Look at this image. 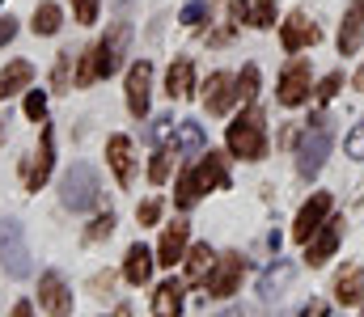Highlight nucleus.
Listing matches in <instances>:
<instances>
[{
  "instance_id": "obj_45",
  "label": "nucleus",
  "mask_w": 364,
  "mask_h": 317,
  "mask_svg": "<svg viewBox=\"0 0 364 317\" xmlns=\"http://www.w3.org/2000/svg\"><path fill=\"white\" fill-rule=\"evenodd\" d=\"M296 317H326V305H322V301H309V305H305Z\"/></svg>"
},
{
  "instance_id": "obj_44",
  "label": "nucleus",
  "mask_w": 364,
  "mask_h": 317,
  "mask_svg": "<svg viewBox=\"0 0 364 317\" xmlns=\"http://www.w3.org/2000/svg\"><path fill=\"white\" fill-rule=\"evenodd\" d=\"M348 157H364V123L348 135Z\"/></svg>"
},
{
  "instance_id": "obj_26",
  "label": "nucleus",
  "mask_w": 364,
  "mask_h": 317,
  "mask_svg": "<svg viewBox=\"0 0 364 317\" xmlns=\"http://www.w3.org/2000/svg\"><path fill=\"white\" fill-rule=\"evenodd\" d=\"M34 34H43V38H51V34H60V26H64V9L55 4V0H43V4H34Z\"/></svg>"
},
{
  "instance_id": "obj_54",
  "label": "nucleus",
  "mask_w": 364,
  "mask_h": 317,
  "mask_svg": "<svg viewBox=\"0 0 364 317\" xmlns=\"http://www.w3.org/2000/svg\"><path fill=\"white\" fill-rule=\"evenodd\" d=\"M360 123H364V118H360Z\"/></svg>"
},
{
  "instance_id": "obj_41",
  "label": "nucleus",
  "mask_w": 364,
  "mask_h": 317,
  "mask_svg": "<svg viewBox=\"0 0 364 317\" xmlns=\"http://www.w3.org/2000/svg\"><path fill=\"white\" fill-rule=\"evenodd\" d=\"M250 17H255L250 0H229V26H242V21H250Z\"/></svg>"
},
{
  "instance_id": "obj_25",
  "label": "nucleus",
  "mask_w": 364,
  "mask_h": 317,
  "mask_svg": "<svg viewBox=\"0 0 364 317\" xmlns=\"http://www.w3.org/2000/svg\"><path fill=\"white\" fill-rule=\"evenodd\" d=\"M182 262H186V284H203V279L212 275V267H216V254H212L208 241H195Z\"/></svg>"
},
{
  "instance_id": "obj_8",
  "label": "nucleus",
  "mask_w": 364,
  "mask_h": 317,
  "mask_svg": "<svg viewBox=\"0 0 364 317\" xmlns=\"http://www.w3.org/2000/svg\"><path fill=\"white\" fill-rule=\"evenodd\" d=\"M123 94H127V110H132L136 118L149 114V102H153V64H149V60H136V64L127 68Z\"/></svg>"
},
{
  "instance_id": "obj_6",
  "label": "nucleus",
  "mask_w": 364,
  "mask_h": 317,
  "mask_svg": "<svg viewBox=\"0 0 364 317\" xmlns=\"http://www.w3.org/2000/svg\"><path fill=\"white\" fill-rule=\"evenodd\" d=\"M0 262H4L9 279L30 275V245H26V228L17 220H4V228H0Z\"/></svg>"
},
{
  "instance_id": "obj_24",
  "label": "nucleus",
  "mask_w": 364,
  "mask_h": 317,
  "mask_svg": "<svg viewBox=\"0 0 364 317\" xmlns=\"http://www.w3.org/2000/svg\"><path fill=\"white\" fill-rule=\"evenodd\" d=\"M30 81H34V64H26V60L4 64L0 68V102L4 98H17L21 89H30Z\"/></svg>"
},
{
  "instance_id": "obj_31",
  "label": "nucleus",
  "mask_w": 364,
  "mask_h": 317,
  "mask_svg": "<svg viewBox=\"0 0 364 317\" xmlns=\"http://www.w3.org/2000/svg\"><path fill=\"white\" fill-rule=\"evenodd\" d=\"M93 81H97V64H93V47H90V51H81V55H77V72H73V85H77V89H90Z\"/></svg>"
},
{
  "instance_id": "obj_10",
  "label": "nucleus",
  "mask_w": 364,
  "mask_h": 317,
  "mask_svg": "<svg viewBox=\"0 0 364 317\" xmlns=\"http://www.w3.org/2000/svg\"><path fill=\"white\" fill-rule=\"evenodd\" d=\"M203 106H208L212 118H225V114L237 106V77H229V72H212L208 85H203Z\"/></svg>"
},
{
  "instance_id": "obj_16",
  "label": "nucleus",
  "mask_w": 364,
  "mask_h": 317,
  "mask_svg": "<svg viewBox=\"0 0 364 317\" xmlns=\"http://www.w3.org/2000/svg\"><path fill=\"white\" fill-rule=\"evenodd\" d=\"M364 47V0H352L339 21V55H356Z\"/></svg>"
},
{
  "instance_id": "obj_18",
  "label": "nucleus",
  "mask_w": 364,
  "mask_h": 317,
  "mask_svg": "<svg viewBox=\"0 0 364 317\" xmlns=\"http://www.w3.org/2000/svg\"><path fill=\"white\" fill-rule=\"evenodd\" d=\"M106 161H110L119 187H132V178H136V157H132V140H127V135H110V140H106Z\"/></svg>"
},
{
  "instance_id": "obj_28",
  "label": "nucleus",
  "mask_w": 364,
  "mask_h": 317,
  "mask_svg": "<svg viewBox=\"0 0 364 317\" xmlns=\"http://www.w3.org/2000/svg\"><path fill=\"white\" fill-rule=\"evenodd\" d=\"M170 169H174V148H170V144H161V148L153 152V161H149V182H153V187L170 182Z\"/></svg>"
},
{
  "instance_id": "obj_42",
  "label": "nucleus",
  "mask_w": 364,
  "mask_h": 317,
  "mask_svg": "<svg viewBox=\"0 0 364 317\" xmlns=\"http://www.w3.org/2000/svg\"><path fill=\"white\" fill-rule=\"evenodd\" d=\"M110 288H114V271H97V275L90 279V292H93V296H106Z\"/></svg>"
},
{
  "instance_id": "obj_48",
  "label": "nucleus",
  "mask_w": 364,
  "mask_h": 317,
  "mask_svg": "<svg viewBox=\"0 0 364 317\" xmlns=\"http://www.w3.org/2000/svg\"><path fill=\"white\" fill-rule=\"evenodd\" d=\"M216 317H246V309H225V313H216Z\"/></svg>"
},
{
  "instance_id": "obj_50",
  "label": "nucleus",
  "mask_w": 364,
  "mask_h": 317,
  "mask_svg": "<svg viewBox=\"0 0 364 317\" xmlns=\"http://www.w3.org/2000/svg\"><path fill=\"white\" fill-rule=\"evenodd\" d=\"M356 89H364V68L356 72Z\"/></svg>"
},
{
  "instance_id": "obj_43",
  "label": "nucleus",
  "mask_w": 364,
  "mask_h": 317,
  "mask_svg": "<svg viewBox=\"0 0 364 317\" xmlns=\"http://www.w3.org/2000/svg\"><path fill=\"white\" fill-rule=\"evenodd\" d=\"M13 38H17V17L4 13V17H0V47H9Z\"/></svg>"
},
{
  "instance_id": "obj_40",
  "label": "nucleus",
  "mask_w": 364,
  "mask_h": 317,
  "mask_svg": "<svg viewBox=\"0 0 364 317\" xmlns=\"http://www.w3.org/2000/svg\"><path fill=\"white\" fill-rule=\"evenodd\" d=\"M136 220H140V228H144V224H157V220H161V199H144V204L136 208Z\"/></svg>"
},
{
  "instance_id": "obj_17",
  "label": "nucleus",
  "mask_w": 364,
  "mask_h": 317,
  "mask_svg": "<svg viewBox=\"0 0 364 317\" xmlns=\"http://www.w3.org/2000/svg\"><path fill=\"white\" fill-rule=\"evenodd\" d=\"M166 98L170 102H191L195 98V64L186 55H178L166 72Z\"/></svg>"
},
{
  "instance_id": "obj_34",
  "label": "nucleus",
  "mask_w": 364,
  "mask_h": 317,
  "mask_svg": "<svg viewBox=\"0 0 364 317\" xmlns=\"http://www.w3.org/2000/svg\"><path fill=\"white\" fill-rule=\"evenodd\" d=\"M339 85H343V72H326L322 81H318V89H314V102L318 106H326L335 94H339Z\"/></svg>"
},
{
  "instance_id": "obj_2",
  "label": "nucleus",
  "mask_w": 364,
  "mask_h": 317,
  "mask_svg": "<svg viewBox=\"0 0 364 317\" xmlns=\"http://www.w3.org/2000/svg\"><path fill=\"white\" fill-rule=\"evenodd\" d=\"M331 148H335V123L326 114H314L305 123V135H301V148H296V174L305 182L318 178L322 165H326V157H331Z\"/></svg>"
},
{
  "instance_id": "obj_14",
  "label": "nucleus",
  "mask_w": 364,
  "mask_h": 317,
  "mask_svg": "<svg viewBox=\"0 0 364 317\" xmlns=\"http://www.w3.org/2000/svg\"><path fill=\"white\" fill-rule=\"evenodd\" d=\"M339 237H343V220H326V224L305 241V262H309V267H326L331 254L339 250Z\"/></svg>"
},
{
  "instance_id": "obj_23",
  "label": "nucleus",
  "mask_w": 364,
  "mask_h": 317,
  "mask_svg": "<svg viewBox=\"0 0 364 317\" xmlns=\"http://www.w3.org/2000/svg\"><path fill=\"white\" fill-rule=\"evenodd\" d=\"M182 301H186V284L182 279H166V284L153 288V313L157 317H178Z\"/></svg>"
},
{
  "instance_id": "obj_36",
  "label": "nucleus",
  "mask_w": 364,
  "mask_h": 317,
  "mask_svg": "<svg viewBox=\"0 0 364 317\" xmlns=\"http://www.w3.org/2000/svg\"><path fill=\"white\" fill-rule=\"evenodd\" d=\"M110 233H114V211L106 208V216H97L90 228H85V241H106Z\"/></svg>"
},
{
  "instance_id": "obj_5",
  "label": "nucleus",
  "mask_w": 364,
  "mask_h": 317,
  "mask_svg": "<svg viewBox=\"0 0 364 317\" xmlns=\"http://www.w3.org/2000/svg\"><path fill=\"white\" fill-rule=\"evenodd\" d=\"M309 89H314V68H309V60L305 55H292L288 64H284V72H279V85H275V98L279 106H305L309 102Z\"/></svg>"
},
{
  "instance_id": "obj_7",
  "label": "nucleus",
  "mask_w": 364,
  "mask_h": 317,
  "mask_svg": "<svg viewBox=\"0 0 364 317\" xmlns=\"http://www.w3.org/2000/svg\"><path fill=\"white\" fill-rule=\"evenodd\" d=\"M242 275H246V258H242L237 250L220 254L216 267H212V275L203 279V284H208V296H212V301H229V296L242 288Z\"/></svg>"
},
{
  "instance_id": "obj_39",
  "label": "nucleus",
  "mask_w": 364,
  "mask_h": 317,
  "mask_svg": "<svg viewBox=\"0 0 364 317\" xmlns=\"http://www.w3.org/2000/svg\"><path fill=\"white\" fill-rule=\"evenodd\" d=\"M203 17H208V0H191V4H186V9L178 13V21L186 26V30H195Z\"/></svg>"
},
{
  "instance_id": "obj_35",
  "label": "nucleus",
  "mask_w": 364,
  "mask_h": 317,
  "mask_svg": "<svg viewBox=\"0 0 364 317\" xmlns=\"http://www.w3.org/2000/svg\"><path fill=\"white\" fill-rule=\"evenodd\" d=\"M275 9H279V0H255V17H250V26L272 30L275 26Z\"/></svg>"
},
{
  "instance_id": "obj_22",
  "label": "nucleus",
  "mask_w": 364,
  "mask_h": 317,
  "mask_svg": "<svg viewBox=\"0 0 364 317\" xmlns=\"http://www.w3.org/2000/svg\"><path fill=\"white\" fill-rule=\"evenodd\" d=\"M292 275H296V267H292V262H284V258H275L272 267L259 275V296H263L267 305L279 301V296H284V288L292 284Z\"/></svg>"
},
{
  "instance_id": "obj_20",
  "label": "nucleus",
  "mask_w": 364,
  "mask_h": 317,
  "mask_svg": "<svg viewBox=\"0 0 364 317\" xmlns=\"http://www.w3.org/2000/svg\"><path fill=\"white\" fill-rule=\"evenodd\" d=\"M153 267H157V250H149V245H127V258H123V279L127 284H149L153 279Z\"/></svg>"
},
{
  "instance_id": "obj_29",
  "label": "nucleus",
  "mask_w": 364,
  "mask_h": 317,
  "mask_svg": "<svg viewBox=\"0 0 364 317\" xmlns=\"http://www.w3.org/2000/svg\"><path fill=\"white\" fill-rule=\"evenodd\" d=\"M255 98H259V64H246L242 77H237V102L255 106Z\"/></svg>"
},
{
  "instance_id": "obj_1",
  "label": "nucleus",
  "mask_w": 364,
  "mask_h": 317,
  "mask_svg": "<svg viewBox=\"0 0 364 317\" xmlns=\"http://www.w3.org/2000/svg\"><path fill=\"white\" fill-rule=\"evenodd\" d=\"M225 144H229V157H242V161H263L267 157V118L259 106H246L229 131H225Z\"/></svg>"
},
{
  "instance_id": "obj_3",
  "label": "nucleus",
  "mask_w": 364,
  "mask_h": 317,
  "mask_svg": "<svg viewBox=\"0 0 364 317\" xmlns=\"http://www.w3.org/2000/svg\"><path fill=\"white\" fill-rule=\"evenodd\" d=\"M97 199H102V178H97V169L85 165V161H77L64 178H60V204L73 211H90L97 208Z\"/></svg>"
},
{
  "instance_id": "obj_13",
  "label": "nucleus",
  "mask_w": 364,
  "mask_h": 317,
  "mask_svg": "<svg viewBox=\"0 0 364 317\" xmlns=\"http://www.w3.org/2000/svg\"><path fill=\"white\" fill-rule=\"evenodd\" d=\"M51 165H55V131L51 127H43V140H38V152L26 161V191H38L47 178H51Z\"/></svg>"
},
{
  "instance_id": "obj_12",
  "label": "nucleus",
  "mask_w": 364,
  "mask_h": 317,
  "mask_svg": "<svg viewBox=\"0 0 364 317\" xmlns=\"http://www.w3.org/2000/svg\"><path fill=\"white\" fill-rule=\"evenodd\" d=\"M322 38V30L305 17V13H292L288 21H279V47L288 51V55H296V51H305V47H314Z\"/></svg>"
},
{
  "instance_id": "obj_27",
  "label": "nucleus",
  "mask_w": 364,
  "mask_h": 317,
  "mask_svg": "<svg viewBox=\"0 0 364 317\" xmlns=\"http://www.w3.org/2000/svg\"><path fill=\"white\" fill-rule=\"evenodd\" d=\"M199 195H203V191H199L195 165H191V169H182V174H178V182H174V204H178L182 211H191L195 204H199Z\"/></svg>"
},
{
  "instance_id": "obj_19",
  "label": "nucleus",
  "mask_w": 364,
  "mask_h": 317,
  "mask_svg": "<svg viewBox=\"0 0 364 317\" xmlns=\"http://www.w3.org/2000/svg\"><path fill=\"white\" fill-rule=\"evenodd\" d=\"M195 178H199V191H229V161L225 152H203V161L195 165Z\"/></svg>"
},
{
  "instance_id": "obj_32",
  "label": "nucleus",
  "mask_w": 364,
  "mask_h": 317,
  "mask_svg": "<svg viewBox=\"0 0 364 317\" xmlns=\"http://www.w3.org/2000/svg\"><path fill=\"white\" fill-rule=\"evenodd\" d=\"M73 60H77L73 51H60V55H55V72H51V85H55V94H64V89H68V77H73Z\"/></svg>"
},
{
  "instance_id": "obj_15",
  "label": "nucleus",
  "mask_w": 364,
  "mask_h": 317,
  "mask_svg": "<svg viewBox=\"0 0 364 317\" xmlns=\"http://www.w3.org/2000/svg\"><path fill=\"white\" fill-rule=\"evenodd\" d=\"M186 250H191V224H186V220L166 224V233H161V241H157V262H161V267H174V262L186 258Z\"/></svg>"
},
{
  "instance_id": "obj_21",
  "label": "nucleus",
  "mask_w": 364,
  "mask_h": 317,
  "mask_svg": "<svg viewBox=\"0 0 364 317\" xmlns=\"http://www.w3.org/2000/svg\"><path fill=\"white\" fill-rule=\"evenodd\" d=\"M331 292H335V301H339L343 309L360 305V301H364V267H356V262H348V267H343V271L335 275Z\"/></svg>"
},
{
  "instance_id": "obj_51",
  "label": "nucleus",
  "mask_w": 364,
  "mask_h": 317,
  "mask_svg": "<svg viewBox=\"0 0 364 317\" xmlns=\"http://www.w3.org/2000/svg\"><path fill=\"white\" fill-rule=\"evenodd\" d=\"M114 4H119V9H127V4H132V0H114Z\"/></svg>"
},
{
  "instance_id": "obj_37",
  "label": "nucleus",
  "mask_w": 364,
  "mask_h": 317,
  "mask_svg": "<svg viewBox=\"0 0 364 317\" xmlns=\"http://www.w3.org/2000/svg\"><path fill=\"white\" fill-rule=\"evenodd\" d=\"M26 118H34V123L47 118V94H43V89H30V94H26Z\"/></svg>"
},
{
  "instance_id": "obj_49",
  "label": "nucleus",
  "mask_w": 364,
  "mask_h": 317,
  "mask_svg": "<svg viewBox=\"0 0 364 317\" xmlns=\"http://www.w3.org/2000/svg\"><path fill=\"white\" fill-rule=\"evenodd\" d=\"M110 317H132V309H127V305H119V309H114Z\"/></svg>"
},
{
  "instance_id": "obj_38",
  "label": "nucleus",
  "mask_w": 364,
  "mask_h": 317,
  "mask_svg": "<svg viewBox=\"0 0 364 317\" xmlns=\"http://www.w3.org/2000/svg\"><path fill=\"white\" fill-rule=\"evenodd\" d=\"M97 9H102V0H73L77 26H93V21H97Z\"/></svg>"
},
{
  "instance_id": "obj_46",
  "label": "nucleus",
  "mask_w": 364,
  "mask_h": 317,
  "mask_svg": "<svg viewBox=\"0 0 364 317\" xmlns=\"http://www.w3.org/2000/svg\"><path fill=\"white\" fill-rule=\"evenodd\" d=\"M13 317H34V305H30V301H17V305H13Z\"/></svg>"
},
{
  "instance_id": "obj_9",
  "label": "nucleus",
  "mask_w": 364,
  "mask_h": 317,
  "mask_svg": "<svg viewBox=\"0 0 364 317\" xmlns=\"http://www.w3.org/2000/svg\"><path fill=\"white\" fill-rule=\"evenodd\" d=\"M331 208H335V199H331L326 191L309 195V199L301 204V211H296V220H292V237H296V241H309V237L331 220Z\"/></svg>"
},
{
  "instance_id": "obj_52",
  "label": "nucleus",
  "mask_w": 364,
  "mask_h": 317,
  "mask_svg": "<svg viewBox=\"0 0 364 317\" xmlns=\"http://www.w3.org/2000/svg\"><path fill=\"white\" fill-rule=\"evenodd\" d=\"M0 144H4V118H0Z\"/></svg>"
},
{
  "instance_id": "obj_4",
  "label": "nucleus",
  "mask_w": 364,
  "mask_h": 317,
  "mask_svg": "<svg viewBox=\"0 0 364 317\" xmlns=\"http://www.w3.org/2000/svg\"><path fill=\"white\" fill-rule=\"evenodd\" d=\"M127 47H132V26H127V21H114V26L97 38V47H93L97 81H106V77H114V72H119V64H123Z\"/></svg>"
},
{
  "instance_id": "obj_47",
  "label": "nucleus",
  "mask_w": 364,
  "mask_h": 317,
  "mask_svg": "<svg viewBox=\"0 0 364 317\" xmlns=\"http://www.w3.org/2000/svg\"><path fill=\"white\" fill-rule=\"evenodd\" d=\"M279 144H284V148H292V144H296V127H284V135H279Z\"/></svg>"
},
{
  "instance_id": "obj_33",
  "label": "nucleus",
  "mask_w": 364,
  "mask_h": 317,
  "mask_svg": "<svg viewBox=\"0 0 364 317\" xmlns=\"http://www.w3.org/2000/svg\"><path fill=\"white\" fill-rule=\"evenodd\" d=\"M178 144L191 148V152H199V148H203V127L191 123V118H178Z\"/></svg>"
},
{
  "instance_id": "obj_30",
  "label": "nucleus",
  "mask_w": 364,
  "mask_h": 317,
  "mask_svg": "<svg viewBox=\"0 0 364 317\" xmlns=\"http://www.w3.org/2000/svg\"><path fill=\"white\" fill-rule=\"evenodd\" d=\"M149 140L161 148V144H170V140H178V118L174 114H161V118H153V127H149Z\"/></svg>"
},
{
  "instance_id": "obj_53",
  "label": "nucleus",
  "mask_w": 364,
  "mask_h": 317,
  "mask_svg": "<svg viewBox=\"0 0 364 317\" xmlns=\"http://www.w3.org/2000/svg\"><path fill=\"white\" fill-rule=\"evenodd\" d=\"M0 4H4V0H0Z\"/></svg>"
},
{
  "instance_id": "obj_11",
  "label": "nucleus",
  "mask_w": 364,
  "mask_h": 317,
  "mask_svg": "<svg viewBox=\"0 0 364 317\" xmlns=\"http://www.w3.org/2000/svg\"><path fill=\"white\" fill-rule=\"evenodd\" d=\"M38 305L47 309V317H73V292L60 271H47L38 279Z\"/></svg>"
}]
</instances>
